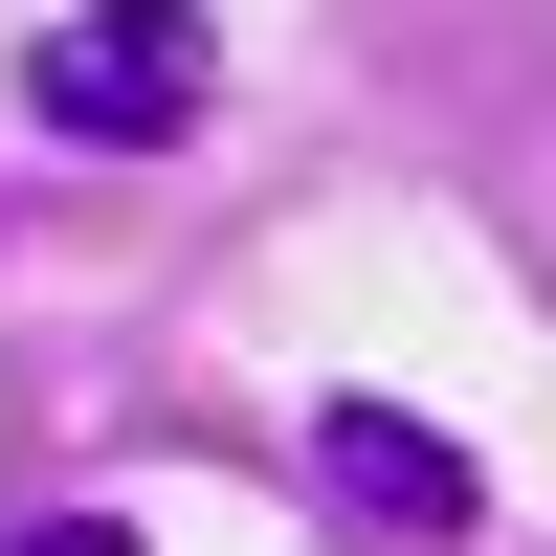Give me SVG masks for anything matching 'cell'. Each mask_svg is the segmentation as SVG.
<instances>
[{
    "label": "cell",
    "instance_id": "cell-2",
    "mask_svg": "<svg viewBox=\"0 0 556 556\" xmlns=\"http://www.w3.org/2000/svg\"><path fill=\"white\" fill-rule=\"evenodd\" d=\"M312 490H334L356 534H401V556H445V534H490V468L424 424V401H312Z\"/></svg>",
    "mask_w": 556,
    "mask_h": 556
},
{
    "label": "cell",
    "instance_id": "cell-1",
    "mask_svg": "<svg viewBox=\"0 0 556 556\" xmlns=\"http://www.w3.org/2000/svg\"><path fill=\"white\" fill-rule=\"evenodd\" d=\"M23 112L67 134V156H156V134L223 112V23L201 0H67V23L23 45Z\"/></svg>",
    "mask_w": 556,
    "mask_h": 556
},
{
    "label": "cell",
    "instance_id": "cell-3",
    "mask_svg": "<svg viewBox=\"0 0 556 556\" xmlns=\"http://www.w3.org/2000/svg\"><path fill=\"white\" fill-rule=\"evenodd\" d=\"M23 556H134V534H112V513H67V534H23Z\"/></svg>",
    "mask_w": 556,
    "mask_h": 556
}]
</instances>
